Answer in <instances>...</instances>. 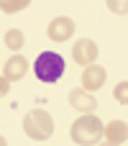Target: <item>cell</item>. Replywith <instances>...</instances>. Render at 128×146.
Segmentation results:
<instances>
[{"instance_id": "obj_1", "label": "cell", "mask_w": 128, "mask_h": 146, "mask_svg": "<svg viewBox=\"0 0 128 146\" xmlns=\"http://www.w3.org/2000/svg\"><path fill=\"white\" fill-rule=\"evenodd\" d=\"M64 69H67V62L56 51H41L33 62V74L38 77V82H46V85L59 82L64 77Z\"/></svg>"}, {"instance_id": "obj_2", "label": "cell", "mask_w": 128, "mask_h": 146, "mask_svg": "<svg viewBox=\"0 0 128 146\" xmlns=\"http://www.w3.org/2000/svg\"><path fill=\"white\" fill-rule=\"evenodd\" d=\"M69 136L77 146H95L103 139V121L97 115H80L72 123Z\"/></svg>"}, {"instance_id": "obj_3", "label": "cell", "mask_w": 128, "mask_h": 146, "mask_svg": "<svg viewBox=\"0 0 128 146\" xmlns=\"http://www.w3.org/2000/svg\"><path fill=\"white\" fill-rule=\"evenodd\" d=\"M23 131H26V136L33 139V141H46V139L54 133V118H51L46 110L33 108V110L26 113V118H23Z\"/></svg>"}, {"instance_id": "obj_4", "label": "cell", "mask_w": 128, "mask_h": 146, "mask_svg": "<svg viewBox=\"0 0 128 146\" xmlns=\"http://www.w3.org/2000/svg\"><path fill=\"white\" fill-rule=\"evenodd\" d=\"M97 44L92 41V38H80L74 46H72V59L77 62V64H82V67H90V64H95V59H97Z\"/></svg>"}, {"instance_id": "obj_5", "label": "cell", "mask_w": 128, "mask_h": 146, "mask_svg": "<svg viewBox=\"0 0 128 146\" xmlns=\"http://www.w3.org/2000/svg\"><path fill=\"white\" fill-rule=\"evenodd\" d=\"M69 105L74 110H80L82 115H92L97 108V100H95V95L85 92L82 87H74V90H69Z\"/></svg>"}, {"instance_id": "obj_6", "label": "cell", "mask_w": 128, "mask_h": 146, "mask_svg": "<svg viewBox=\"0 0 128 146\" xmlns=\"http://www.w3.org/2000/svg\"><path fill=\"white\" fill-rule=\"evenodd\" d=\"M72 33H74V21L67 18V15H59V18H54V21L46 26V36H49L51 41H67Z\"/></svg>"}, {"instance_id": "obj_7", "label": "cell", "mask_w": 128, "mask_h": 146, "mask_svg": "<svg viewBox=\"0 0 128 146\" xmlns=\"http://www.w3.org/2000/svg\"><path fill=\"white\" fill-rule=\"evenodd\" d=\"M26 72H28V62H26V56L13 54V56L5 62V67H3V80H8V82H18V80L26 77Z\"/></svg>"}, {"instance_id": "obj_8", "label": "cell", "mask_w": 128, "mask_h": 146, "mask_svg": "<svg viewBox=\"0 0 128 146\" xmlns=\"http://www.w3.org/2000/svg\"><path fill=\"white\" fill-rule=\"evenodd\" d=\"M105 77H108V72H105L103 67H97V64L85 67V72H82V90H85V92L100 90V87L105 85Z\"/></svg>"}, {"instance_id": "obj_9", "label": "cell", "mask_w": 128, "mask_h": 146, "mask_svg": "<svg viewBox=\"0 0 128 146\" xmlns=\"http://www.w3.org/2000/svg\"><path fill=\"white\" fill-rule=\"evenodd\" d=\"M103 136H108V144L121 146L128 139V126L123 121H110L108 126H103Z\"/></svg>"}, {"instance_id": "obj_10", "label": "cell", "mask_w": 128, "mask_h": 146, "mask_svg": "<svg viewBox=\"0 0 128 146\" xmlns=\"http://www.w3.org/2000/svg\"><path fill=\"white\" fill-rule=\"evenodd\" d=\"M23 41H26V36H23L21 28H10V31L5 33V46H8L10 51H21V49H23Z\"/></svg>"}, {"instance_id": "obj_11", "label": "cell", "mask_w": 128, "mask_h": 146, "mask_svg": "<svg viewBox=\"0 0 128 146\" xmlns=\"http://www.w3.org/2000/svg\"><path fill=\"white\" fill-rule=\"evenodd\" d=\"M23 8H28V0H15V3L3 0V3H0V10H5V13H18V10H23Z\"/></svg>"}, {"instance_id": "obj_12", "label": "cell", "mask_w": 128, "mask_h": 146, "mask_svg": "<svg viewBox=\"0 0 128 146\" xmlns=\"http://www.w3.org/2000/svg\"><path fill=\"white\" fill-rule=\"evenodd\" d=\"M128 82H121V85H118V87H115V100H118V103H123V105H126L128 103Z\"/></svg>"}, {"instance_id": "obj_13", "label": "cell", "mask_w": 128, "mask_h": 146, "mask_svg": "<svg viewBox=\"0 0 128 146\" xmlns=\"http://www.w3.org/2000/svg\"><path fill=\"white\" fill-rule=\"evenodd\" d=\"M8 92H10V82H8V80H3V77H0V98H5V95H8Z\"/></svg>"}, {"instance_id": "obj_14", "label": "cell", "mask_w": 128, "mask_h": 146, "mask_svg": "<svg viewBox=\"0 0 128 146\" xmlns=\"http://www.w3.org/2000/svg\"><path fill=\"white\" fill-rule=\"evenodd\" d=\"M0 146H8V141H5V136H0Z\"/></svg>"}, {"instance_id": "obj_15", "label": "cell", "mask_w": 128, "mask_h": 146, "mask_svg": "<svg viewBox=\"0 0 128 146\" xmlns=\"http://www.w3.org/2000/svg\"><path fill=\"white\" fill-rule=\"evenodd\" d=\"M100 146H115V144H108V141H105V144H100Z\"/></svg>"}]
</instances>
